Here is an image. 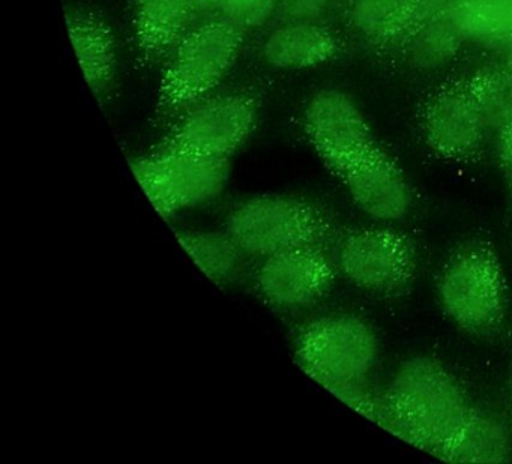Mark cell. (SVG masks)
Returning a JSON list of instances; mask_svg holds the SVG:
<instances>
[{"label":"cell","instance_id":"cell-1","mask_svg":"<svg viewBox=\"0 0 512 464\" xmlns=\"http://www.w3.org/2000/svg\"><path fill=\"white\" fill-rule=\"evenodd\" d=\"M466 392L454 374L430 356L401 362L373 421L404 442L440 457L469 415Z\"/></svg>","mask_w":512,"mask_h":464},{"label":"cell","instance_id":"cell-2","mask_svg":"<svg viewBox=\"0 0 512 464\" xmlns=\"http://www.w3.org/2000/svg\"><path fill=\"white\" fill-rule=\"evenodd\" d=\"M247 32L206 16L178 41L160 67L152 124L166 127L179 113L223 85L244 50Z\"/></svg>","mask_w":512,"mask_h":464},{"label":"cell","instance_id":"cell-3","mask_svg":"<svg viewBox=\"0 0 512 464\" xmlns=\"http://www.w3.org/2000/svg\"><path fill=\"white\" fill-rule=\"evenodd\" d=\"M269 89L265 79L221 85L169 122L152 149L230 160L256 131Z\"/></svg>","mask_w":512,"mask_h":464},{"label":"cell","instance_id":"cell-4","mask_svg":"<svg viewBox=\"0 0 512 464\" xmlns=\"http://www.w3.org/2000/svg\"><path fill=\"white\" fill-rule=\"evenodd\" d=\"M224 230L248 259L260 260L295 248L328 247L334 236V221L313 200L259 194L230 209Z\"/></svg>","mask_w":512,"mask_h":464},{"label":"cell","instance_id":"cell-5","mask_svg":"<svg viewBox=\"0 0 512 464\" xmlns=\"http://www.w3.org/2000/svg\"><path fill=\"white\" fill-rule=\"evenodd\" d=\"M440 307L461 331L490 338L506 316V280L490 242L472 239L449 256L437 281Z\"/></svg>","mask_w":512,"mask_h":464},{"label":"cell","instance_id":"cell-6","mask_svg":"<svg viewBox=\"0 0 512 464\" xmlns=\"http://www.w3.org/2000/svg\"><path fill=\"white\" fill-rule=\"evenodd\" d=\"M295 358L325 389L364 383L379 358V340L365 320L353 314H326L296 332Z\"/></svg>","mask_w":512,"mask_h":464},{"label":"cell","instance_id":"cell-7","mask_svg":"<svg viewBox=\"0 0 512 464\" xmlns=\"http://www.w3.org/2000/svg\"><path fill=\"white\" fill-rule=\"evenodd\" d=\"M146 197L161 217L170 220L220 196L230 178V160L191 152H151L130 160Z\"/></svg>","mask_w":512,"mask_h":464},{"label":"cell","instance_id":"cell-8","mask_svg":"<svg viewBox=\"0 0 512 464\" xmlns=\"http://www.w3.org/2000/svg\"><path fill=\"white\" fill-rule=\"evenodd\" d=\"M301 128L311 148L337 178L377 146L358 104L338 88L317 89L305 100Z\"/></svg>","mask_w":512,"mask_h":464},{"label":"cell","instance_id":"cell-9","mask_svg":"<svg viewBox=\"0 0 512 464\" xmlns=\"http://www.w3.org/2000/svg\"><path fill=\"white\" fill-rule=\"evenodd\" d=\"M334 260L353 286L374 295H401L416 274L412 242L385 227L350 230L338 241Z\"/></svg>","mask_w":512,"mask_h":464},{"label":"cell","instance_id":"cell-10","mask_svg":"<svg viewBox=\"0 0 512 464\" xmlns=\"http://www.w3.org/2000/svg\"><path fill=\"white\" fill-rule=\"evenodd\" d=\"M337 272L326 247L281 251L260 259L254 271V290L263 304L274 310H301L328 295Z\"/></svg>","mask_w":512,"mask_h":464},{"label":"cell","instance_id":"cell-11","mask_svg":"<svg viewBox=\"0 0 512 464\" xmlns=\"http://www.w3.org/2000/svg\"><path fill=\"white\" fill-rule=\"evenodd\" d=\"M425 145L442 160L469 161L481 152L490 133L467 82L434 92L421 113Z\"/></svg>","mask_w":512,"mask_h":464},{"label":"cell","instance_id":"cell-12","mask_svg":"<svg viewBox=\"0 0 512 464\" xmlns=\"http://www.w3.org/2000/svg\"><path fill=\"white\" fill-rule=\"evenodd\" d=\"M203 17L199 0H130V49L136 70L146 74L160 68Z\"/></svg>","mask_w":512,"mask_h":464},{"label":"cell","instance_id":"cell-13","mask_svg":"<svg viewBox=\"0 0 512 464\" xmlns=\"http://www.w3.org/2000/svg\"><path fill=\"white\" fill-rule=\"evenodd\" d=\"M340 179L356 208L371 220L394 223L409 214V182L400 166L379 146Z\"/></svg>","mask_w":512,"mask_h":464},{"label":"cell","instance_id":"cell-14","mask_svg":"<svg viewBox=\"0 0 512 464\" xmlns=\"http://www.w3.org/2000/svg\"><path fill=\"white\" fill-rule=\"evenodd\" d=\"M65 23L86 83L98 100H110L119 74L118 41L112 25L89 5L67 8Z\"/></svg>","mask_w":512,"mask_h":464},{"label":"cell","instance_id":"cell-15","mask_svg":"<svg viewBox=\"0 0 512 464\" xmlns=\"http://www.w3.org/2000/svg\"><path fill=\"white\" fill-rule=\"evenodd\" d=\"M340 37L326 22L275 20L259 44L260 59L275 71H304L331 64L341 53Z\"/></svg>","mask_w":512,"mask_h":464},{"label":"cell","instance_id":"cell-16","mask_svg":"<svg viewBox=\"0 0 512 464\" xmlns=\"http://www.w3.org/2000/svg\"><path fill=\"white\" fill-rule=\"evenodd\" d=\"M344 17L359 40L392 46L421 19V0H344Z\"/></svg>","mask_w":512,"mask_h":464},{"label":"cell","instance_id":"cell-17","mask_svg":"<svg viewBox=\"0 0 512 464\" xmlns=\"http://www.w3.org/2000/svg\"><path fill=\"white\" fill-rule=\"evenodd\" d=\"M511 451L505 424L493 413L472 406L439 458L452 463H503Z\"/></svg>","mask_w":512,"mask_h":464},{"label":"cell","instance_id":"cell-18","mask_svg":"<svg viewBox=\"0 0 512 464\" xmlns=\"http://www.w3.org/2000/svg\"><path fill=\"white\" fill-rule=\"evenodd\" d=\"M445 17L464 43L500 56L512 46V0H463Z\"/></svg>","mask_w":512,"mask_h":464},{"label":"cell","instance_id":"cell-19","mask_svg":"<svg viewBox=\"0 0 512 464\" xmlns=\"http://www.w3.org/2000/svg\"><path fill=\"white\" fill-rule=\"evenodd\" d=\"M464 40L446 17L421 19L401 41L403 59L413 71L433 74L451 65Z\"/></svg>","mask_w":512,"mask_h":464},{"label":"cell","instance_id":"cell-20","mask_svg":"<svg viewBox=\"0 0 512 464\" xmlns=\"http://www.w3.org/2000/svg\"><path fill=\"white\" fill-rule=\"evenodd\" d=\"M175 235L188 256L217 286L232 284L244 271L248 257L226 230H178Z\"/></svg>","mask_w":512,"mask_h":464},{"label":"cell","instance_id":"cell-21","mask_svg":"<svg viewBox=\"0 0 512 464\" xmlns=\"http://www.w3.org/2000/svg\"><path fill=\"white\" fill-rule=\"evenodd\" d=\"M488 130L497 131L512 119V65H488L467 80Z\"/></svg>","mask_w":512,"mask_h":464},{"label":"cell","instance_id":"cell-22","mask_svg":"<svg viewBox=\"0 0 512 464\" xmlns=\"http://www.w3.org/2000/svg\"><path fill=\"white\" fill-rule=\"evenodd\" d=\"M205 16L220 17L242 31L266 29L275 22V0H199Z\"/></svg>","mask_w":512,"mask_h":464},{"label":"cell","instance_id":"cell-23","mask_svg":"<svg viewBox=\"0 0 512 464\" xmlns=\"http://www.w3.org/2000/svg\"><path fill=\"white\" fill-rule=\"evenodd\" d=\"M343 0H275V20L328 22Z\"/></svg>","mask_w":512,"mask_h":464},{"label":"cell","instance_id":"cell-24","mask_svg":"<svg viewBox=\"0 0 512 464\" xmlns=\"http://www.w3.org/2000/svg\"><path fill=\"white\" fill-rule=\"evenodd\" d=\"M497 157L506 178L512 184V119L497 131Z\"/></svg>","mask_w":512,"mask_h":464},{"label":"cell","instance_id":"cell-25","mask_svg":"<svg viewBox=\"0 0 512 464\" xmlns=\"http://www.w3.org/2000/svg\"><path fill=\"white\" fill-rule=\"evenodd\" d=\"M460 2L463 0H421V19L448 16Z\"/></svg>","mask_w":512,"mask_h":464},{"label":"cell","instance_id":"cell-26","mask_svg":"<svg viewBox=\"0 0 512 464\" xmlns=\"http://www.w3.org/2000/svg\"><path fill=\"white\" fill-rule=\"evenodd\" d=\"M503 61L508 62V64L512 65V46L509 47L508 50H506L505 53L502 55Z\"/></svg>","mask_w":512,"mask_h":464},{"label":"cell","instance_id":"cell-27","mask_svg":"<svg viewBox=\"0 0 512 464\" xmlns=\"http://www.w3.org/2000/svg\"><path fill=\"white\" fill-rule=\"evenodd\" d=\"M509 401H511V409H512V385H511V392H509Z\"/></svg>","mask_w":512,"mask_h":464}]
</instances>
